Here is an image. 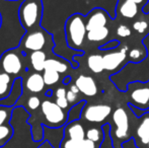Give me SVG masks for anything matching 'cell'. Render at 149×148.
Returning a JSON list of instances; mask_svg holds the SVG:
<instances>
[{"mask_svg": "<svg viewBox=\"0 0 149 148\" xmlns=\"http://www.w3.org/2000/svg\"><path fill=\"white\" fill-rule=\"evenodd\" d=\"M66 43L70 49L81 50L87 37L85 16L74 13L67 18L64 26Z\"/></svg>", "mask_w": 149, "mask_h": 148, "instance_id": "cell-1", "label": "cell"}, {"mask_svg": "<svg viewBox=\"0 0 149 148\" xmlns=\"http://www.w3.org/2000/svg\"><path fill=\"white\" fill-rule=\"evenodd\" d=\"M43 17V1L42 0H22L18 9L20 26L26 32L41 28Z\"/></svg>", "mask_w": 149, "mask_h": 148, "instance_id": "cell-2", "label": "cell"}, {"mask_svg": "<svg viewBox=\"0 0 149 148\" xmlns=\"http://www.w3.org/2000/svg\"><path fill=\"white\" fill-rule=\"evenodd\" d=\"M53 45V36L44 28H39L37 30L26 32L22 38L18 48L26 55H30L36 51H45L48 48L52 49Z\"/></svg>", "mask_w": 149, "mask_h": 148, "instance_id": "cell-3", "label": "cell"}, {"mask_svg": "<svg viewBox=\"0 0 149 148\" xmlns=\"http://www.w3.org/2000/svg\"><path fill=\"white\" fill-rule=\"evenodd\" d=\"M40 110L43 116L42 123L45 127L57 129L64 127L68 123V111L63 110L50 99H45L42 101Z\"/></svg>", "mask_w": 149, "mask_h": 148, "instance_id": "cell-4", "label": "cell"}, {"mask_svg": "<svg viewBox=\"0 0 149 148\" xmlns=\"http://www.w3.org/2000/svg\"><path fill=\"white\" fill-rule=\"evenodd\" d=\"M115 128H112L114 148H122V144L132 138L131 123L127 112L123 108H118L112 114Z\"/></svg>", "mask_w": 149, "mask_h": 148, "instance_id": "cell-5", "label": "cell"}, {"mask_svg": "<svg viewBox=\"0 0 149 148\" xmlns=\"http://www.w3.org/2000/svg\"><path fill=\"white\" fill-rule=\"evenodd\" d=\"M26 55L19 48L5 51L0 57V71L5 72L14 78H18L22 72L26 70L24 57Z\"/></svg>", "mask_w": 149, "mask_h": 148, "instance_id": "cell-6", "label": "cell"}, {"mask_svg": "<svg viewBox=\"0 0 149 148\" xmlns=\"http://www.w3.org/2000/svg\"><path fill=\"white\" fill-rule=\"evenodd\" d=\"M127 99L130 107L147 112L149 110V80L130 82L127 86Z\"/></svg>", "mask_w": 149, "mask_h": 148, "instance_id": "cell-7", "label": "cell"}, {"mask_svg": "<svg viewBox=\"0 0 149 148\" xmlns=\"http://www.w3.org/2000/svg\"><path fill=\"white\" fill-rule=\"evenodd\" d=\"M113 114L110 105H85L81 113V119L91 124L104 123Z\"/></svg>", "mask_w": 149, "mask_h": 148, "instance_id": "cell-8", "label": "cell"}, {"mask_svg": "<svg viewBox=\"0 0 149 148\" xmlns=\"http://www.w3.org/2000/svg\"><path fill=\"white\" fill-rule=\"evenodd\" d=\"M109 18H110L109 13L102 8L95 7L91 9L85 16L87 32L106 28L109 22Z\"/></svg>", "mask_w": 149, "mask_h": 148, "instance_id": "cell-9", "label": "cell"}, {"mask_svg": "<svg viewBox=\"0 0 149 148\" xmlns=\"http://www.w3.org/2000/svg\"><path fill=\"white\" fill-rule=\"evenodd\" d=\"M138 124L134 131V140L136 141L138 147L144 148L149 141V113L146 112L138 118Z\"/></svg>", "mask_w": 149, "mask_h": 148, "instance_id": "cell-10", "label": "cell"}, {"mask_svg": "<svg viewBox=\"0 0 149 148\" xmlns=\"http://www.w3.org/2000/svg\"><path fill=\"white\" fill-rule=\"evenodd\" d=\"M64 139H71V140H83L86 138V130L81 120L68 122L64 126Z\"/></svg>", "mask_w": 149, "mask_h": 148, "instance_id": "cell-11", "label": "cell"}, {"mask_svg": "<svg viewBox=\"0 0 149 148\" xmlns=\"http://www.w3.org/2000/svg\"><path fill=\"white\" fill-rule=\"evenodd\" d=\"M127 49H122L120 51H114L104 55V70L107 71H116L118 70L127 58Z\"/></svg>", "mask_w": 149, "mask_h": 148, "instance_id": "cell-12", "label": "cell"}, {"mask_svg": "<svg viewBox=\"0 0 149 148\" xmlns=\"http://www.w3.org/2000/svg\"><path fill=\"white\" fill-rule=\"evenodd\" d=\"M75 85L78 87L79 91L86 97H94L97 94L98 87L93 77L88 75H79L75 80Z\"/></svg>", "mask_w": 149, "mask_h": 148, "instance_id": "cell-13", "label": "cell"}, {"mask_svg": "<svg viewBox=\"0 0 149 148\" xmlns=\"http://www.w3.org/2000/svg\"><path fill=\"white\" fill-rule=\"evenodd\" d=\"M22 94H24V83H22V79L18 77L14 79L13 85L8 97L0 101V106L15 108V105L22 97Z\"/></svg>", "mask_w": 149, "mask_h": 148, "instance_id": "cell-14", "label": "cell"}, {"mask_svg": "<svg viewBox=\"0 0 149 148\" xmlns=\"http://www.w3.org/2000/svg\"><path fill=\"white\" fill-rule=\"evenodd\" d=\"M24 87L30 92L33 93V94L42 93L45 90V87H46V83L44 81L43 74H41L40 72L31 73L26 77V81H24Z\"/></svg>", "mask_w": 149, "mask_h": 148, "instance_id": "cell-15", "label": "cell"}, {"mask_svg": "<svg viewBox=\"0 0 149 148\" xmlns=\"http://www.w3.org/2000/svg\"><path fill=\"white\" fill-rule=\"evenodd\" d=\"M139 11V5L133 0H124L118 7V13L122 17L132 19L135 18Z\"/></svg>", "mask_w": 149, "mask_h": 148, "instance_id": "cell-16", "label": "cell"}, {"mask_svg": "<svg viewBox=\"0 0 149 148\" xmlns=\"http://www.w3.org/2000/svg\"><path fill=\"white\" fill-rule=\"evenodd\" d=\"M30 63L35 72H44L45 71V64L47 61V53L45 51H36L31 53L30 55Z\"/></svg>", "mask_w": 149, "mask_h": 148, "instance_id": "cell-17", "label": "cell"}, {"mask_svg": "<svg viewBox=\"0 0 149 148\" xmlns=\"http://www.w3.org/2000/svg\"><path fill=\"white\" fill-rule=\"evenodd\" d=\"M69 66H70L69 62L62 58H48L45 64V70H54V71H57L60 74H62L68 71Z\"/></svg>", "mask_w": 149, "mask_h": 148, "instance_id": "cell-18", "label": "cell"}, {"mask_svg": "<svg viewBox=\"0 0 149 148\" xmlns=\"http://www.w3.org/2000/svg\"><path fill=\"white\" fill-rule=\"evenodd\" d=\"M59 148H100V146L86 138L83 140H71L63 138L60 142Z\"/></svg>", "mask_w": 149, "mask_h": 148, "instance_id": "cell-19", "label": "cell"}, {"mask_svg": "<svg viewBox=\"0 0 149 148\" xmlns=\"http://www.w3.org/2000/svg\"><path fill=\"white\" fill-rule=\"evenodd\" d=\"M14 79L9 74L0 71V101L8 97L13 85Z\"/></svg>", "mask_w": 149, "mask_h": 148, "instance_id": "cell-20", "label": "cell"}, {"mask_svg": "<svg viewBox=\"0 0 149 148\" xmlns=\"http://www.w3.org/2000/svg\"><path fill=\"white\" fill-rule=\"evenodd\" d=\"M87 67L91 72L97 74L100 73L104 70V56L100 54H92L89 55L86 60Z\"/></svg>", "mask_w": 149, "mask_h": 148, "instance_id": "cell-21", "label": "cell"}, {"mask_svg": "<svg viewBox=\"0 0 149 148\" xmlns=\"http://www.w3.org/2000/svg\"><path fill=\"white\" fill-rule=\"evenodd\" d=\"M109 35H110V30L106 26V28L87 32L86 39L91 43H98V42H102L108 39Z\"/></svg>", "mask_w": 149, "mask_h": 148, "instance_id": "cell-22", "label": "cell"}, {"mask_svg": "<svg viewBox=\"0 0 149 148\" xmlns=\"http://www.w3.org/2000/svg\"><path fill=\"white\" fill-rule=\"evenodd\" d=\"M104 131L102 127H90L86 130V139L94 142L96 145L100 146L104 141Z\"/></svg>", "mask_w": 149, "mask_h": 148, "instance_id": "cell-23", "label": "cell"}, {"mask_svg": "<svg viewBox=\"0 0 149 148\" xmlns=\"http://www.w3.org/2000/svg\"><path fill=\"white\" fill-rule=\"evenodd\" d=\"M104 131V141L102 142L100 148H114V141L112 137V126L109 123H104L102 125Z\"/></svg>", "mask_w": 149, "mask_h": 148, "instance_id": "cell-24", "label": "cell"}, {"mask_svg": "<svg viewBox=\"0 0 149 148\" xmlns=\"http://www.w3.org/2000/svg\"><path fill=\"white\" fill-rule=\"evenodd\" d=\"M13 128L10 124L0 126V148L5 146L13 136Z\"/></svg>", "mask_w": 149, "mask_h": 148, "instance_id": "cell-25", "label": "cell"}, {"mask_svg": "<svg viewBox=\"0 0 149 148\" xmlns=\"http://www.w3.org/2000/svg\"><path fill=\"white\" fill-rule=\"evenodd\" d=\"M86 105L85 101H80L78 104H76L75 106L71 107V109L68 112V122H72V121L80 120L81 119V113L84 108V106Z\"/></svg>", "mask_w": 149, "mask_h": 148, "instance_id": "cell-26", "label": "cell"}, {"mask_svg": "<svg viewBox=\"0 0 149 148\" xmlns=\"http://www.w3.org/2000/svg\"><path fill=\"white\" fill-rule=\"evenodd\" d=\"M60 73L57 71H54V70H49L46 69L43 72V78L45 81L46 85L47 86H53V85L57 84L60 80Z\"/></svg>", "mask_w": 149, "mask_h": 148, "instance_id": "cell-27", "label": "cell"}, {"mask_svg": "<svg viewBox=\"0 0 149 148\" xmlns=\"http://www.w3.org/2000/svg\"><path fill=\"white\" fill-rule=\"evenodd\" d=\"M13 109V107L0 106V126L10 124V119H11Z\"/></svg>", "mask_w": 149, "mask_h": 148, "instance_id": "cell-28", "label": "cell"}, {"mask_svg": "<svg viewBox=\"0 0 149 148\" xmlns=\"http://www.w3.org/2000/svg\"><path fill=\"white\" fill-rule=\"evenodd\" d=\"M41 105H42V101H41V99H40L38 95L33 94V95H31L28 99H26V110L29 112H36L38 109L41 108Z\"/></svg>", "mask_w": 149, "mask_h": 148, "instance_id": "cell-29", "label": "cell"}, {"mask_svg": "<svg viewBox=\"0 0 149 148\" xmlns=\"http://www.w3.org/2000/svg\"><path fill=\"white\" fill-rule=\"evenodd\" d=\"M128 56H129L130 60H131L132 62H134V63H138V62L142 61V60L145 58V55L142 53L141 50L137 49V48L132 49L131 51H129Z\"/></svg>", "mask_w": 149, "mask_h": 148, "instance_id": "cell-30", "label": "cell"}, {"mask_svg": "<svg viewBox=\"0 0 149 148\" xmlns=\"http://www.w3.org/2000/svg\"><path fill=\"white\" fill-rule=\"evenodd\" d=\"M149 26L147 22H144V20H137L133 24V30L135 32L139 33V34H143L146 31L148 30Z\"/></svg>", "mask_w": 149, "mask_h": 148, "instance_id": "cell-31", "label": "cell"}, {"mask_svg": "<svg viewBox=\"0 0 149 148\" xmlns=\"http://www.w3.org/2000/svg\"><path fill=\"white\" fill-rule=\"evenodd\" d=\"M117 35L120 38H128L131 36V30L126 24H121L117 28Z\"/></svg>", "mask_w": 149, "mask_h": 148, "instance_id": "cell-32", "label": "cell"}, {"mask_svg": "<svg viewBox=\"0 0 149 148\" xmlns=\"http://www.w3.org/2000/svg\"><path fill=\"white\" fill-rule=\"evenodd\" d=\"M77 95H78L77 93H74L73 91H71L70 89L67 91L66 99H67V101H68V103L70 104L71 107H73V106H75L76 104L79 103V101H77V99H78V97H77Z\"/></svg>", "mask_w": 149, "mask_h": 148, "instance_id": "cell-33", "label": "cell"}, {"mask_svg": "<svg viewBox=\"0 0 149 148\" xmlns=\"http://www.w3.org/2000/svg\"><path fill=\"white\" fill-rule=\"evenodd\" d=\"M122 148H139V147H138L136 141L134 140V138H131L122 144Z\"/></svg>", "mask_w": 149, "mask_h": 148, "instance_id": "cell-34", "label": "cell"}, {"mask_svg": "<svg viewBox=\"0 0 149 148\" xmlns=\"http://www.w3.org/2000/svg\"><path fill=\"white\" fill-rule=\"evenodd\" d=\"M66 93H67V90L64 87H59V88H57V90L55 91V97H56V99H58V97H66Z\"/></svg>", "mask_w": 149, "mask_h": 148, "instance_id": "cell-35", "label": "cell"}, {"mask_svg": "<svg viewBox=\"0 0 149 148\" xmlns=\"http://www.w3.org/2000/svg\"><path fill=\"white\" fill-rule=\"evenodd\" d=\"M38 148H55V147L51 144V142H50V141L45 140L39 145V147H38Z\"/></svg>", "mask_w": 149, "mask_h": 148, "instance_id": "cell-36", "label": "cell"}, {"mask_svg": "<svg viewBox=\"0 0 149 148\" xmlns=\"http://www.w3.org/2000/svg\"><path fill=\"white\" fill-rule=\"evenodd\" d=\"M70 90H71V91H73V92H74V93H77V94H78V93L80 92V91H79V89H78V87H77L75 84L71 85V87H70Z\"/></svg>", "mask_w": 149, "mask_h": 148, "instance_id": "cell-37", "label": "cell"}, {"mask_svg": "<svg viewBox=\"0 0 149 148\" xmlns=\"http://www.w3.org/2000/svg\"><path fill=\"white\" fill-rule=\"evenodd\" d=\"M133 1L138 5H143V4H145L147 2V0H133Z\"/></svg>", "mask_w": 149, "mask_h": 148, "instance_id": "cell-38", "label": "cell"}, {"mask_svg": "<svg viewBox=\"0 0 149 148\" xmlns=\"http://www.w3.org/2000/svg\"><path fill=\"white\" fill-rule=\"evenodd\" d=\"M70 80H71V77L70 76H67V77H65V78H64V80H63V83H64V84H68V83L70 82Z\"/></svg>", "mask_w": 149, "mask_h": 148, "instance_id": "cell-39", "label": "cell"}, {"mask_svg": "<svg viewBox=\"0 0 149 148\" xmlns=\"http://www.w3.org/2000/svg\"><path fill=\"white\" fill-rule=\"evenodd\" d=\"M2 26V15H1V12H0V28H1Z\"/></svg>", "mask_w": 149, "mask_h": 148, "instance_id": "cell-40", "label": "cell"}, {"mask_svg": "<svg viewBox=\"0 0 149 148\" xmlns=\"http://www.w3.org/2000/svg\"><path fill=\"white\" fill-rule=\"evenodd\" d=\"M144 148H149V141H148V143H147V145H146V146H145V147H144Z\"/></svg>", "mask_w": 149, "mask_h": 148, "instance_id": "cell-41", "label": "cell"}, {"mask_svg": "<svg viewBox=\"0 0 149 148\" xmlns=\"http://www.w3.org/2000/svg\"><path fill=\"white\" fill-rule=\"evenodd\" d=\"M8 1H18V0H8Z\"/></svg>", "mask_w": 149, "mask_h": 148, "instance_id": "cell-42", "label": "cell"}, {"mask_svg": "<svg viewBox=\"0 0 149 148\" xmlns=\"http://www.w3.org/2000/svg\"><path fill=\"white\" fill-rule=\"evenodd\" d=\"M148 15H149V11H148Z\"/></svg>", "mask_w": 149, "mask_h": 148, "instance_id": "cell-43", "label": "cell"}]
</instances>
